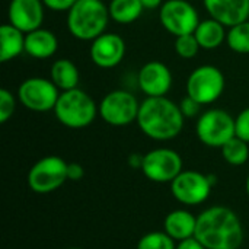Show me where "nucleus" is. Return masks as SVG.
I'll return each mask as SVG.
<instances>
[{"mask_svg": "<svg viewBox=\"0 0 249 249\" xmlns=\"http://www.w3.org/2000/svg\"><path fill=\"white\" fill-rule=\"evenodd\" d=\"M194 238L207 249H239L245 232L239 216L232 209L212 206L197 216Z\"/></svg>", "mask_w": 249, "mask_h": 249, "instance_id": "nucleus-1", "label": "nucleus"}, {"mask_svg": "<svg viewBox=\"0 0 249 249\" xmlns=\"http://www.w3.org/2000/svg\"><path fill=\"white\" fill-rule=\"evenodd\" d=\"M185 117L179 104L166 96L146 98L140 102L137 124L144 136L156 142H168L179 136Z\"/></svg>", "mask_w": 249, "mask_h": 249, "instance_id": "nucleus-2", "label": "nucleus"}, {"mask_svg": "<svg viewBox=\"0 0 249 249\" xmlns=\"http://www.w3.org/2000/svg\"><path fill=\"white\" fill-rule=\"evenodd\" d=\"M108 6L102 0H77L67 12V28L79 41H93L105 34L109 22Z\"/></svg>", "mask_w": 249, "mask_h": 249, "instance_id": "nucleus-3", "label": "nucleus"}, {"mask_svg": "<svg viewBox=\"0 0 249 249\" xmlns=\"http://www.w3.org/2000/svg\"><path fill=\"white\" fill-rule=\"evenodd\" d=\"M54 115L67 128L80 130L89 127L99 115L98 104L85 90L76 88L64 90L54 108Z\"/></svg>", "mask_w": 249, "mask_h": 249, "instance_id": "nucleus-4", "label": "nucleus"}, {"mask_svg": "<svg viewBox=\"0 0 249 249\" xmlns=\"http://www.w3.org/2000/svg\"><path fill=\"white\" fill-rule=\"evenodd\" d=\"M198 140L214 149H222L235 137V118L225 109L213 108L200 114L196 125Z\"/></svg>", "mask_w": 249, "mask_h": 249, "instance_id": "nucleus-5", "label": "nucleus"}, {"mask_svg": "<svg viewBox=\"0 0 249 249\" xmlns=\"http://www.w3.org/2000/svg\"><path fill=\"white\" fill-rule=\"evenodd\" d=\"M67 162L60 156H44L28 172V185L36 194H50L58 190L67 178Z\"/></svg>", "mask_w": 249, "mask_h": 249, "instance_id": "nucleus-6", "label": "nucleus"}, {"mask_svg": "<svg viewBox=\"0 0 249 249\" xmlns=\"http://www.w3.org/2000/svg\"><path fill=\"white\" fill-rule=\"evenodd\" d=\"M99 117L112 127H124L137 121L140 102L137 98L124 89L111 90L98 105Z\"/></svg>", "mask_w": 249, "mask_h": 249, "instance_id": "nucleus-7", "label": "nucleus"}, {"mask_svg": "<svg viewBox=\"0 0 249 249\" xmlns=\"http://www.w3.org/2000/svg\"><path fill=\"white\" fill-rule=\"evenodd\" d=\"M225 76L220 69L212 64H204L191 71L187 80V95L194 98L201 105L216 102L225 90Z\"/></svg>", "mask_w": 249, "mask_h": 249, "instance_id": "nucleus-8", "label": "nucleus"}, {"mask_svg": "<svg viewBox=\"0 0 249 249\" xmlns=\"http://www.w3.org/2000/svg\"><path fill=\"white\" fill-rule=\"evenodd\" d=\"M214 182L213 175L187 169L171 182V193L184 206H198L210 197Z\"/></svg>", "mask_w": 249, "mask_h": 249, "instance_id": "nucleus-9", "label": "nucleus"}, {"mask_svg": "<svg viewBox=\"0 0 249 249\" xmlns=\"http://www.w3.org/2000/svg\"><path fill=\"white\" fill-rule=\"evenodd\" d=\"M184 171L182 158L178 152L159 147L147 152L143 158V175L156 184H171Z\"/></svg>", "mask_w": 249, "mask_h": 249, "instance_id": "nucleus-10", "label": "nucleus"}, {"mask_svg": "<svg viewBox=\"0 0 249 249\" xmlns=\"http://www.w3.org/2000/svg\"><path fill=\"white\" fill-rule=\"evenodd\" d=\"M60 93V89L53 83V80L45 77L25 79L18 88L19 102L34 112L54 111Z\"/></svg>", "mask_w": 249, "mask_h": 249, "instance_id": "nucleus-11", "label": "nucleus"}, {"mask_svg": "<svg viewBox=\"0 0 249 249\" xmlns=\"http://www.w3.org/2000/svg\"><path fill=\"white\" fill-rule=\"evenodd\" d=\"M159 20L171 35L181 36L196 32L200 16L188 0H166L160 6Z\"/></svg>", "mask_w": 249, "mask_h": 249, "instance_id": "nucleus-12", "label": "nucleus"}, {"mask_svg": "<svg viewBox=\"0 0 249 249\" xmlns=\"http://www.w3.org/2000/svg\"><path fill=\"white\" fill-rule=\"evenodd\" d=\"M89 54L95 66L101 69H114L125 55V42L120 35L105 32L92 41Z\"/></svg>", "mask_w": 249, "mask_h": 249, "instance_id": "nucleus-13", "label": "nucleus"}, {"mask_svg": "<svg viewBox=\"0 0 249 249\" xmlns=\"http://www.w3.org/2000/svg\"><path fill=\"white\" fill-rule=\"evenodd\" d=\"M137 85L146 98L166 96L172 86V73L162 61H149L140 69Z\"/></svg>", "mask_w": 249, "mask_h": 249, "instance_id": "nucleus-14", "label": "nucleus"}, {"mask_svg": "<svg viewBox=\"0 0 249 249\" xmlns=\"http://www.w3.org/2000/svg\"><path fill=\"white\" fill-rule=\"evenodd\" d=\"M42 0H10L7 9L9 23L28 34L41 28L44 22Z\"/></svg>", "mask_w": 249, "mask_h": 249, "instance_id": "nucleus-15", "label": "nucleus"}, {"mask_svg": "<svg viewBox=\"0 0 249 249\" xmlns=\"http://www.w3.org/2000/svg\"><path fill=\"white\" fill-rule=\"evenodd\" d=\"M210 18L226 28H232L249 19V0H203Z\"/></svg>", "mask_w": 249, "mask_h": 249, "instance_id": "nucleus-16", "label": "nucleus"}, {"mask_svg": "<svg viewBox=\"0 0 249 249\" xmlns=\"http://www.w3.org/2000/svg\"><path fill=\"white\" fill-rule=\"evenodd\" d=\"M197 228V216L185 209H177L166 214L163 220V231L178 244L181 241L194 238Z\"/></svg>", "mask_w": 249, "mask_h": 249, "instance_id": "nucleus-17", "label": "nucleus"}, {"mask_svg": "<svg viewBox=\"0 0 249 249\" xmlns=\"http://www.w3.org/2000/svg\"><path fill=\"white\" fill-rule=\"evenodd\" d=\"M58 48V39L54 32L38 28L28 32L25 36V53L36 60H45L55 54Z\"/></svg>", "mask_w": 249, "mask_h": 249, "instance_id": "nucleus-18", "label": "nucleus"}, {"mask_svg": "<svg viewBox=\"0 0 249 249\" xmlns=\"http://www.w3.org/2000/svg\"><path fill=\"white\" fill-rule=\"evenodd\" d=\"M26 34L10 25L9 22L0 26V61L7 63L19 57L25 51Z\"/></svg>", "mask_w": 249, "mask_h": 249, "instance_id": "nucleus-19", "label": "nucleus"}, {"mask_svg": "<svg viewBox=\"0 0 249 249\" xmlns=\"http://www.w3.org/2000/svg\"><path fill=\"white\" fill-rule=\"evenodd\" d=\"M194 35L203 50H216L226 41L228 32L223 23L213 18H209L200 20Z\"/></svg>", "mask_w": 249, "mask_h": 249, "instance_id": "nucleus-20", "label": "nucleus"}, {"mask_svg": "<svg viewBox=\"0 0 249 249\" xmlns=\"http://www.w3.org/2000/svg\"><path fill=\"white\" fill-rule=\"evenodd\" d=\"M50 79L60 89V92L71 90L79 86L80 74L76 64L67 58H58L53 63L50 70Z\"/></svg>", "mask_w": 249, "mask_h": 249, "instance_id": "nucleus-21", "label": "nucleus"}, {"mask_svg": "<svg viewBox=\"0 0 249 249\" xmlns=\"http://www.w3.org/2000/svg\"><path fill=\"white\" fill-rule=\"evenodd\" d=\"M109 16L120 25H130L136 22L144 7L140 0H111L108 4Z\"/></svg>", "mask_w": 249, "mask_h": 249, "instance_id": "nucleus-22", "label": "nucleus"}, {"mask_svg": "<svg viewBox=\"0 0 249 249\" xmlns=\"http://www.w3.org/2000/svg\"><path fill=\"white\" fill-rule=\"evenodd\" d=\"M249 143L241 140L239 137L231 139L226 144L222 146V156L223 159L232 166H242L249 159Z\"/></svg>", "mask_w": 249, "mask_h": 249, "instance_id": "nucleus-23", "label": "nucleus"}, {"mask_svg": "<svg viewBox=\"0 0 249 249\" xmlns=\"http://www.w3.org/2000/svg\"><path fill=\"white\" fill-rule=\"evenodd\" d=\"M226 44L238 54H249V19L229 28Z\"/></svg>", "mask_w": 249, "mask_h": 249, "instance_id": "nucleus-24", "label": "nucleus"}, {"mask_svg": "<svg viewBox=\"0 0 249 249\" xmlns=\"http://www.w3.org/2000/svg\"><path fill=\"white\" fill-rule=\"evenodd\" d=\"M137 249H177V242L165 231H156L143 235L137 242Z\"/></svg>", "mask_w": 249, "mask_h": 249, "instance_id": "nucleus-25", "label": "nucleus"}, {"mask_svg": "<svg viewBox=\"0 0 249 249\" xmlns=\"http://www.w3.org/2000/svg\"><path fill=\"white\" fill-rule=\"evenodd\" d=\"M200 48L201 47L194 34L175 36V51L181 58H185V60L194 58L198 54Z\"/></svg>", "mask_w": 249, "mask_h": 249, "instance_id": "nucleus-26", "label": "nucleus"}, {"mask_svg": "<svg viewBox=\"0 0 249 249\" xmlns=\"http://www.w3.org/2000/svg\"><path fill=\"white\" fill-rule=\"evenodd\" d=\"M16 109V98L13 96V93L4 88L0 89V123L4 124L7 123Z\"/></svg>", "mask_w": 249, "mask_h": 249, "instance_id": "nucleus-27", "label": "nucleus"}, {"mask_svg": "<svg viewBox=\"0 0 249 249\" xmlns=\"http://www.w3.org/2000/svg\"><path fill=\"white\" fill-rule=\"evenodd\" d=\"M235 136L249 143V107L242 109L235 118Z\"/></svg>", "mask_w": 249, "mask_h": 249, "instance_id": "nucleus-28", "label": "nucleus"}, {"mask_svg": "<svg viewBox=\"0 0 249 249\" xmlns=\"http://www.w3.org/2000/svg\"><path fill=\"white\" fill-rule=\"evenodd\" d=\"M201 107H203V105H201L200 102H197L194 98H191V96H188V95L179 102L181 112H182V115H184L185 118H196V117L200 114Z\"/></svg>", "mask_w": 249, "mask_h": 249, "instance_id": "nucleus-29", "label": "nucleus"}, {"mask_svg": "<svg viewBox=\"0 0 249 249\" xmlns=\"http://www.w3.org/2000/svg\"><path fill=\"white\" fill-rule=\"evenodd\" d=\"M77 0H42L44 6L54 12H69Z\"/></svg>", "mask_w": 249, "mask_h": 249, "instance_id": "nucleus-30", "label": "nucleus"}, {"mask_svg": "<svg viewBox=\"0 0 249 249\" xmlns=\"http://www.w3.org/2000/svg\"><path fill=\"white\" fill-rule=\"evenodd\" d=\"M83 177H85V169H83V166L80 163L70 162L67 165V178H69V181L76 182V181H80Z\"/></svg>", "mask_w": 249, "mask_h": 249, "instance_id": "nucleus-31", "label": "nucleus"}, {"mask_svg": "<svg viewBox=\"0 0 249 249\" xmlns=\"http://www.w3.org/2000/svg\"><path fill=\"white\" fill-rule=\"evenodd\" d=\"M177 249H207L201 242H198L196 238H190L185 241H181L177 244Z\"/></svg>", "mask_w": 249, "mask_h": 249, "instance_id": "nucleus-32", "label": "nucleus"}, {"mask_svg": "<svg viewBox=\"0 0 249 249\" xmlns=\"http://www.w3.org/2000/svg\"><path fill=\"white\" fill-rule=\"evenodd\" d=\"M143 158H144V155H140V153H131V155L128 156V165H130L133 169H142Z\"/></svg>", "mask_w": 249, "mask_h": 249, "instance_id": "nucleus-33", "label": "nucleus"}, {"mask_svg": "<svg viewBox=\"0 0 249 249\" xmlns=\"http://www.w3.org/2000/svg\"><path fill=\"white\" fill-rule=\"evenodd\" d=\"M144 9H156L163 4V0H140Z\"/></svg>", "mask_w": 249, "mask_h": 249, "instance_id": "nucleus-34", "label": "nucleus"}, {"mask_svg": "<svg viewBox=\"0 0 249 249\" xmlns=\"http://www.w3.org/2000/svg\"><path fill=\"white\" fill-rule=\"evenodd\" d=\"M245 190H247V194H248L249 197V174L248 177H247V182H245Z\"/></svg>", "mask_w": 249, "mask_h": 249, "instance_id": "nucleus-35", "label": "nucleus"}, {"mask_svg": "<svg viewBox=\"0 0 249 249\" xmlns=\"http://www.w3.org/2000/svg\"><path fill=\"white\" fill-rule=\"evenodd\" d=\"M67 249H82V248H67Z\"/></svg>", "mask_w": 249, "mask_h": 249, "instance_id": "nucleus-36", "label": "nucleus"}]
</instances>
